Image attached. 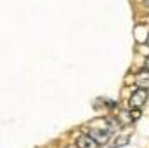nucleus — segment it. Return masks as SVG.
<instances>
[{"label":"nucleus","mask_w":149,"mask_h":148,"mask_svg":"<svg viewBox=\"0 0 149 148\" xmlns=\"http://www.w3.org/2000/svg\"><path fill=\"white\" fill-rule=\"evenodd\" d=\"M116 120H118V124H121V125H130V124L134 122V117L130 115V110H123V111L118 113Z\"/></svg>","instance_id":"obj_5"},{"label":"nucleus","mask_w":149,"mask_h":148,"mask_svg":"<svg viewBox=\"0 0 149 148\" xmlns=\"http://www.w3.org/2000/svg\"><path fill=\"white\" fill-rule=\"evenodd\" d=\"M70 148H78V147H70Z\"/></svg>","instance_id":"obj_9"},{"label":"nucleus","mask_w":149,"mask_h":148,"mask_svg":"<svg viewBox=\"0 0 149 148\" xmlns=\"http://www.w3.org/2000/svg\"><path fill=\"white\" fill-rule=\"evenodd\" d=\"M76 147L78 148H99V143H97L92 136L81 134V136H78V140H76Z\"/></svg>","instance_id":"obj_3"},{"label":"nucleus","mask_w":149,"mask_h":148,"mask_svg":"<svg viewBox=\"0 0 149 148\" xmlns=\"http://www.w3.org/2000/svg\"><path fill=\"white\" fill-rule=\"evenodd\" d=\"M148 45H149V37H148Z\"/></svg>","instance_id":"obj_10"},{"label":"nucleus","mask_w":149,"mask_h":148,"mask_svg":"<svg viewBox=\"0 0 149 148\" xmlns=\"http://www.w3.org/2000/svg\"><path fill=\"white\" fill-rule=\"evenodd\" d=\"M135 84H137V87L149 89V70H142L135 75Z\"/></svg>","instance_id":"obj_4"},{"label":"nucleus","mask_w":149,"mask_h":148,"mask_svg":"<svg viewBox=\"0 0 149 148\" xmlns=\"http://www.w3.org/2000/svg\"><path fill=\"white\" fill-rule=\"evenodd\" d=\"M146 68H148V70H149V58H148V59H146Z\"/></svg>","instance_id":"obj_7"},{"label":"nucleus","mask_w":149,"mask_h":148,"mask_svg":"<svg viewBox=\"0 0 149 148\" xmlns=\"http://www.w3.org/2000/svg\"><path fill=\"white\" fill-rule=\"evenodd\" d=\"M128 143H130V138L121 136L120 140H116V141H114V145H113L111 148H121V147H125V145H128Z\"/></svg>","instance_id":"obj_6"},{"label":"nucleus","mask_w":149,"mask_h":148,"mask_svg":"<svg viewBox=\"0 0 149 148\" xmlns=\"http://www.w3.org/2000/svg\"><path fill=\"white\" fill-rule=\"evenodd\" d=\"M88 136H92L99 145H106L111 140V132L108 129H97V127H92L88 131Z\"/></svg>","instance_id":"obj_2"},{"label":"nucleus","mask_w":149,"mask_h":148,"mask_svg":"<svg viewBox=\"0 0 149 148\" xmlns=\"http://www.w3.org/2000/svg\"><path fill=\"white\" fill-rule=\"evenodd\" d=\"M144 5H148L149 7V0H144Z\"/></svg>","instance_id":"obj_8"},{"label":"nucleus","mask_w":149,"mask_h":148,"mask_svg":"<svg viewBox=\"0 0 149 148\" xmlns=\"http://www.w3.org/2000/svg\"><path fill=\"white\" fill-rule=\"evenodd\" d=\"M146 101H148V89L139 87V89H135V91L132 92V96H130V106H132V108H141V106H144Z\"/></svg>","instance_id":"obj_1"}]
</instances>
